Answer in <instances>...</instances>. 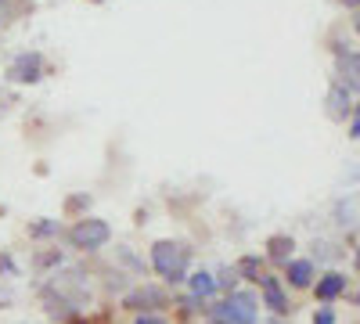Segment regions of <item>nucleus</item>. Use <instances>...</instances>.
Segmentation results:
<instances>
[{"label": "nucleus", "instance_id": "1", "mask_svg": "<svg viewBox=\"0 0 360 324\" xmlns=\"http://www.w3.org/2000/svg\"><path fill=\"white\" fill-rule=\"evenodd\" d=\"M191 259H195V249L188 242H173V238H159L148 252V271H155L162 278V285L176 288L184 285L188 271H191Z\"/></svg>", "mask_w": 360, "mask_h": 324}, {"label": "nucleus", "instance_id": "2", "mask_svg": "<svg viewBox=\"0 0 360 324\" xmlns=\"http://www.w3.org/2000/svg\"><path fill=\"white\" fill-rule=\"evenodd\" d=\"M205 317H217L224 324H256V317H259L256 288H234L227 296H217V303L205 306Z\"/></svg>", "mask_w": 360, "mask_h": 324}, {"label": "nucleus", "instance_id": "3", "mask_svg": "<svg viewBox=\"0 0 360 324\" xmlns=\"http://www.w3.org/2000/svg\"><path fill=\"white\" fill-rule=\"evenodd\" d=\"M65 242H69V249H76L83 256H94V252L112 245V223L101 220V216H90V213L76 216L72 227L65 231Z\"/></svg>", "mask_w": 360, "mask_h": 324}, {"label": "nucleus", "instance_id": "4", "mask_svg": "<svg viewBox=\"0 0 360 324\" xmlns=\"http://www.w3.org/2000/svg\"><path fill=\"white\" fill-rule=\"evenodd\" d=\"M166 306H169L166 285L141 281V285H134V288L123 292V310H130V313H162Z\"/></svg>", "mask_w": 360, "mask_h": 324}, {"label": "nucleus", "instance_id": "5", "mask_svg": "<svg viewBox=\"0 0 360 324\" xmlns=\"http://www.w3.org/2000/svg\"><path fill=\"white\" fill-rule=\"evenodd\" d=\"M256 296H259V306H266L274 317H288V313L295 310V303H292V296H288V288H285L281 274L263 271L259 281H256Z\"/></svg>", "mask_w": 360, "mask_h": 324}, {"label": "nucleus", "instance_id": "6", "mask_svg": "<svg viewBox=\"0 0 360 324\" xmlns=\"http://www.w3.org/2000/svg\"><path fill=\"white\" fill-rule=\"evenodd\" d=\"M47 76V58L40 51H22L11 58V65H8V79L18 83V86H33Z\"/></svg>", "mask_w": 360, "mask_h": 324}, {"label": "nucleus", "instance_id": "7", "mask_svg": "<svg viewBox=\"0 0 360 324\" xmlns=\"http://www.w3.org/2000/svg\"><path fill=\"white\" fill-rule=\"evenodd\" d=\"M332 54H335V83H342L349 94H356V86H360V58H356L353 40H335Z\"/></svg>", "mask_w": 360, "mask_h": 324}, {"label": "nucleus", "instance_id": "8", "mask_svg": "<svg viewBox=\"0 0 360 324\" xmlns=\"http://www.w3.org/2000/svg\"><path fill=\"white\" fill-rule=\"evenodd\" d=\"M349 274L346 271H339V267H332V271H317V281L310 285V292H314V299L321 303V306H332V303H339L346 292H349Z\"/></svg>", "mask_w": 360, "mask_h": 324}, {"label": "nucleus", "instance_id": "9", "mask_svg": "<svg viewBox=\"0 0 360 324\" xmlns=\"http://www.w3.org/2000/svg\"><path fill=\"white\" fill-rule=\"evenodd\" d=\"M281 281H285V288L310 292V285L317 281V263L310 256H292L285 267H281Z\"/></svg>", "mask_w": 360, "mask_h": 324}, {"label": "nucleus", "instance_id": "10", "mask_svg": "<svg viewBox=\"0 0 360 324\" xmlns=\"http://www.w3.org/2000/svg\"><path fill=\"white\" fill-rule=\"evenodd\" d=\"M324 112L332 123H346L349 115L356 112V94H349L342 83L332 79V86H328V98H324Z\"/></svg>", "mask_w": 360, "mask_h": 324}, {"label": "nucleus", "instance_id": "11", "mask_svg": "<svg viewBox=\"0 0 360 324\" xmlns=\"http://www.w3.org/2000/svg\"><path fill=\"white\" fill-rule=\"evenodd\" d=\"M295 249H299V245H295L292 234H281V231L270 234V238L263 242V259H266V267H278V271H281L285 263L295 256Z\"/></svg>", "mask_w": 360, "mask_h": 324}, {"label": "nucleus", "instance_id": "12", "mask_svg": "<svg viewBox=\"0 0 360 324\" xmlns=\"http://www.w3.org/2000/svg\"><path fill=\"white\" fill-rule=\"evenodd\" d=\"M184 288L191 292V296L205 299V303L217 299V278H213V271H209V267H191L188 278H184Z\"/></svg>", "mask_w": 360, "mask_h": 324}, {"label": "nucleus", "instance_id": "13", "mask_svg": "<svg viewBox=\"0 0 360 324\" xmlns=\"http://www.w3.org/2000/svg\"><path fill=\"white\" fill-rule=\"evenodd\" d=\"M25 234H29V242H58L65 234V223L58 216H37L25 223Z\"/></svg>", "mask_w": 360, "mask_h": 324}, {"label": "nucleus", "instance_id": "14", "mask_svg": "<svg viewBox=\"0 0 360 324\" xmlns=\"http://www.w3.org/2000/svg\"><path fill=\"white\" fill-rule=\"evenodd\" d=\"M234 271H238V281L256 285L259 274L266 271V259H263V252H245V256H238V259H234Z\"/></svg>", "mask_w": 360, "mask_h": 324}, {"label": "nucleus", "instance_id": "15", "mask_svg": "<svg viewBox=\"0 0 360 324\" xmlns=\"http://www.w3.org/2000/svg\"><path fill=\"white\" fill-rule=\"evenodd\" d=\"M332 220H335V227H342V231H353V227H356V195H342V198H335V205H332Z\"/></svg>", "mask_w": 360, "mask_h": 324}, {"label": "nucleus", "instance_id": "16", "mask_svg": "<svg viewBox=\"0 0 360 324\" xmlns=\"http://www.w3.org/2000/svg\"><path fill=\"white\" fill-rule=\"evenodd\" d=\"M115 267H123V271H130L134 278H148V263L130 249V245H115Z\"/></svg>", "mask_w": 360, "mask_h": 324}, {"label": "nucleus", "instance_id": "17", "mask_svg": "<svg viewBox=\"0 0 360 324\" xmlns=\"http://www.w3.org/2000/svg\"><path fill=\"white\" fill-rule=\"evenodd\" d=\"M62 263H65V256L62 252H58V249H40L33 259H29V267H33L37 274H58V267H62Z\"/></svg>", "mask_w": 360, "mask_h": 324}, {"label": "nucleus", "instance_id": "18", "mask_svg": "<svg viewBox=\"0 0 360 324\" xmlns=\"http://www.w3.org/2000/svg\"><path fill=\"white\" fill-rule=\"evenodd\" d=\"M173 306H176V313L180 317H202L205 313V299H198V296H191V292H184V296H176L173 299Z\"/></svg>", "mask_w": 360, "mask_h": 324}, {"label": "nucleus", "instance_id": "19", "mask_svg": "<svg viewBox=\"0 0 360 324\" xmlns=\"http://www.w3.org/2000/svg\"><path fill=\"white\" fill-rule=\"evenodd\" d=\"M213 278H217V296H227V292L242 288V281H238V271H234V263H227V267H217V271H213Z\"/></svg>", "mask_w": 360, "mask_h": 324}, {"label": "nucleus", "instance_id": "20", "mask_svg": "<svg viewBox=\"0 0 360 324\" xmlns=\"http://www.w3.org/2000/svg\"><path fill=\"white\" fill-rule=\"evenodd\" d=\"M310 249H314V256H310V259L317 263V267H321V263H328V259H342V256H346V249H335L332 242H324V238H314V245H310Z\"/></svg>", "mask_w": 360, "mask_h": 324}, {"label": "nucleus", "instance_id": "21", "mask_svg": "<svg viewBox=\"0 0 360 324\" xmlns=\"http://www.w3.org/2000/svg\"><path fill=\"white\" fill-rule=\"evenodd\" d=\"M90 202H94V198H90L86 191L69 195V198H65V205H62V213H65V216H72V220H76V216H86V213H90Z\"/></svg>", "mask_w": 360, "mask_h": 324}, {"label": "nucleus", "instance_id": "22", "mask_svg": "<svg viewBox=\"0 0 360 324\" xmlns=\"http://www.w3.org/2000/svg\"><path fill=\"white\" fill-rule=\"evenodd\" d=\"M18 274H22V267L15 263V256H11L8 249H0V278L11 281V278H18Z\"/></svg>", "mask_w": 360, "mask_h": 324}, {"label": "nucleus", "instance_id": "23", "mask_svg": "<svg viewBox=\"0 0 360 324\" xmlns=\"http://www.w3.org/2000/svg\"><path fill=\"white\" fill-rule=\"evenodd\" d=\"M22 11V0H0V25H8Z\"/></svg>", "mask_w": 360, "mask_h": 324}, {"label": "nucleus", "instance_id": "24", "mask_svg": "<svg viewBox=\"0 0 360 324\" xmlns=\"http://www.w3.org/2000/svg\"><path fill=\"white\" fill-rule=\"evenodd\" d=\"M314 324H339L335 306H317V310H314Z\"/></svg>", "mask_w": 360, "mask_h": 324}, {"label": "nucleus", "instance_id": "25", "mask_svg": "<svg viewBox=\"0 0 360 324\" xmlns=\"http://www.w3.org/2000/svg\"><path fill=\"white\" fill-rule=\"evenodd\" d=\"M134 324H169L166 313H134Z\"/></svg>", "mask_w": 360, "mask_h": 324}, {"label": "nucleus", "instance_id": "26", "mask_svg": "<svg viewBox=\"0 0 360 324\" xmlns=\"http://www.w3.org/2000/svg\"><path fill=\"white\" fill-rule=\"evenodd\" d=\"M346 137H349V141H356V137H360V115H356V112L346 119Z\"/></svg>", "mask_w": 360, "mask_h": 324}, {"label": "nucleus", "instance_id": "27", "mask_svg": "<svg viewBox=\"0 0 360 324\" xmlns=\"http://www.w3.org/2000/svg\"><path fill=\"white\" fill-rule=\"evenodd\" d=\"M15 306V292L11 288H0V310H11Z\"/></svg>", "mask_w": 360, "mask_h": 324}, {"label": "nucleus", "instance_id": "28", "mask_svg": "<svg viewBox=\"0 0 360 324\" xmlns=\"http://www.w3.org/2000/svg\"><path fill=\"white\" fill-rule=\"evenodd\" d=\"M342 8H349V15H356V8H360V0H339Z\"/></svg>", "mask_w": 360, "mask_h": 324}, {"label": "nucleus", "instance_id": "29", "mask_svg": "<svg viewBox=\"0 0 360 324\" xmlns=\"http://www.w3.org/2000/svg\"><path fill=\"white\" fill-rule=\"evenodd\" d=\"M263 324H288V317H274V313H270V317H266Z\"/></svg>", "mask_w": 360, "mask_h": 324}, {"label": "nucleus", "instance_id": "30", "mask_svg": "<svg viewBox=\"0 0 360 324\" xmlns=\"http://www.w3.org/2000/svg\"><path fill=\"white\" fill-rule=\"evenodd\" d=\"M65 324H86V320H83V317H72V320H65Z\"/></svg>", "mask_w": 360, "mask_h": 324}, {"label": "nucleus", "instance_id": "31", "mask_svg": "<svg viewBox=\"0 0 360 324\" xmlns=\"http://www.w3.org/2000/svg\"><path fill=\"white\" fill-rule=\"evenodd\" d=\"M205 324H224V320H217V317H205Z\"/></svg>", "mask_w": 360, "mask_h": 324}, {"label": "nucleus", "instance_id": "32", "mask_svg": "<svg viewBox=\"0 0 360 324\" xmlns=\"http://www.w3.org/2000/svg\"><path fill=\"white\" fill-rule=\"evenodd\" d=\"M86 4H105V0H86Z\"/></svg>", "mask_w": 360, "mask_h": 324}]
</instances>
